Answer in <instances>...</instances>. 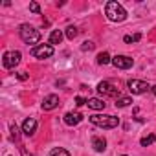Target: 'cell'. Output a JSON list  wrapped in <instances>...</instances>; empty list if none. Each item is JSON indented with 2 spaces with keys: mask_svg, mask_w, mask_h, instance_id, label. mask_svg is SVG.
Here are the masks:
<instances>
[{
  "mask_svg": "<svg viewBox=\"0 0 156 156\" xmlns=\"http://www.w3.org/2000/svg\"><path fill=\"white\" fill-rule=\"evenodd\" d=\"M105 13H107V19L112 20V22H123V20L127 19V11H125V8H123L119 2H114V0L107 4Z\"/></svg>",
  "mask_w": 156,
  "mask_h": 156,
  "instance_id": "obj_1",
  "label": "cell"
},
{
  "mask_svg": "<svg viewBox=\"0 0 156 156\" xmlns=\"http://www.w3.org/2000/svg\"><path fill=\"white\" fill-rule=\"evenodd\" d=\"M90 121L103 129H114L119 125V119L116 116H107V114H94V116H90Z\"/></svg>",
  "mask_w": 156,
  "mask_h": 156,
  "instance_id": "obj_2",
  "label": "cell"
},
{
  "mask_svg": "<svg viewBox=\"0 0 156 156\" xmlns=\"http://www.w3.org/2000/svg\"><path fill=\"white\" fill-rule=\"evenodd\" d=\"M19 31H20V39H22L26 44H37V42L41 41V33H39L33 26H30V24H22Z\"/></svg>",
  "mask_w": 156,
  "mask_h": 156,
  "instance_id": "obj_3",
  "label": "cell"
},
{
  "mask_svg": "<svg viewBox=\"0 0 156 156\" xmlns=\"http://www.w3.org/2000/svg\"><path fill=\"white\" fill-rule=\"evenodd\" d=\"M20 59H22L20 51H17V50H13V51H6L4 57H2V64H4V68L11 70V68H15V66L20 62Z\"/></svg>",
  "mask_w": 156,
  "mask_h": 156,
  "instance_id": "obj_4",
  "label": "cell"
},
{
  "mask_svg": "<svg viewBox=\"0 0 156 156\" xmlns=\"http://www.w3.org/2000/svg\"><path fill=\"white\" fill-rule=\"evenodd\" d=\"M31 55L37 59H48L53 55V48H51V44H39V46L31 48Z\"/></svg>",
  "mask_w": 156,
  "mask_h": 156,
  "instance_id": "obj_5",
  "label": "cell"
},
{
  "mask_svg": "<svg viewBox=\"0 0 156 156\" xmlns=\"http://www.w3.org/2000/svg\"><path fill=\"white\" fill-rule=\"evenodd\" d=\"M98 92L101 94V96H108V98H119V88H116L114 85H110L108 81H101L99 85H98Z\"/></svg>",
  "mask_w": 156,
  "mask_h": 156,
  "instance_id": "obj_6",
  "label": "cell"
},
{
  "mask_svg": "<svg viewBox=\"0 0 156 156\" xmlns=\"http://www.w3.org/2000/svg\"><path fill=\"white\" fill-rule=\"evenodd\" d=\"M152 87L149 85V83H145V81H140V79H130L129 81V90L132 92V94H145L147 90H151Z\"/></svg>",
  "mask_w": 156,
  "mask_h": 156,
  "instance_id": "obj_7",
  "label": "cell"
},
{
  "mask_svg": "<svg viewBox=\"0 0 156 156\" xmlns=\"http://www.w3.org/2000/svg\"><path fill=\"white\" fill-rule=\"evenodd\" d=\"M112 64H114L116 68H119V70H127V68H130V66L134 64V61H132L130 57H127V55H116V57L112 59Z\"/></svg>",
  "mask_w": 156,
  "mask_h": 156,
  "instance_id": "obj_8",
  "label": "cell"
},
{
  "mask_svg": "<svg viewBox=\"0 0 156 156\" xmlns=\"http://www.w3.org/2000/svg\"><path fill=\"white\" fill-rule=\"evenodd\" d=\"M35 130H37V119L35 118H26L24 123H22V132L26 136H33Z\"/></svg>",
  "mask_w": 156,
  "mask_h": 156,
  "instance_id": "obj_9",
  "label": "cell"
},
{
  "mask_svg": "<svg viewBox=\"0 0 156 156\" xmlns=\"http://www.w3.org/2000/svg\"><path fill=\"white\" fill-rule=\"evenodd\" d=\"M83 121V114H79V112H68V114H64V123L66 125H79Z\"/></svg>",
  "mask_w": 156,
  "mask_h": 156,
  "instance_id": "obj_10",
  "label": "cell"
},
{
  "mask_svg": "<svg viewBox=\"0 0 156 156\" xmlns=\"http://www.w3.org/2000/svg\"><path fill=\"white\" fill-rule=\"evenodd\" d=\"M57 105H59V98H57L55 94H50V96H46L44 101H42V110H53Z\"/></svg>",
  "mask_w": 156,
  "mask_h": 156,
  "instance_id": "obj_11",
  "label": "cell"
},
{
  "mask_svg": "<svg viewBox=\"0 0 156 156\" xmlns=\"http://www.w3.org/2000/svg\"><path fill=\"white\" fill-rule=\"evenodd\" d=\"M87 105H88L92 110H105V107H107V103H105L103 99H99V98H90V99H87Z\"/></svg>",
  "mask_w": 156,
  "mask_h": 156,
  "instance_id": "obj_12",
  "label": "cell"
},
{
  "mask_svg": "<svg viewBox=\"0 0 156 156\" xmlns=\"http://www.w3.org/2000/svg\"><path fill=\"white\" fill-rule=\"evenodd\" d=\"M92 147H94V151L103 152V151L107 149V140H105V138H99V136H94V138H92Z\"/></svg>",
  "mask_w": 156,
  "mask_h": 156,
  "instance_id": "obj_13",
  "label": "cell"
},
{
  "mask_svg": "<svg viewBox=\"0 0 156 156\" xmlns=\"http://www.w3.org/2000/svg\"><path fill=\"white\" fill-rule=\"evenodd\" d=\"M62 31L61 30H53L51 31V35H50V44H61L62 42Z\"/></svg>",
  "mask_w": 156,
  "mask_h": 156,
  "instance_id": "obj_14",
  "label": "cell"
},
{
  "mask_svg": "<svg viewBox=\"0 0 156 156\" xmlns=\"http://www.w3.org/2000/svg\"><path fill=\"white\" fill-rule=\"evenodd\" d=\"M98 62L103 66V64H108V62H112V59H110V55H108L107 51H103V53H99V55H98Z\"/></svg>",
  "mask_w": 156,
  "mask_h": 156,
  "instance_id": "obj_15",
  "label": "cell"
},
{
  "mask_svg": "<svg viewBox=\"0 0 156 156\" xmlns=\"http://www.w3.org/2000/svg\"><path fill=\"white\" fill-rule=\"evenodd\" d=\"M130 103H132V99H130V98H118V99H116V107H119V108L129 107Z\"/></svg>",
  "mask_w": 156,
  "mask_h": 156,
  "instance_id": "obj_16",
  "label": "cell"
},
{
  "mask_svg": "<svg viewBox=\"0 0 156 156\" xmlns=\"http://www.w3.org/2000/svg\"><path fill=\"white\" fill-rule=\"evenodd\" d=\"M77 33H79V31H77L75 26H68V28H66V37H68L70 41H73V39L77 37Z\"/></svg>",
  "mask_w": 156,
  "mask_h": 156,
  "instance_id": "obj_17",
  "label": "cell"
},
{
  "mask_svg": "<svg viewBox=\"0 0 156 156\" xmlns=\"http://www.w3.org/2000/svg\"><path fill=\"white\" fill-rule=\"evenodd\" d=\"M50 156H70V152H68L66 149H61V147H57V149H53V151L50 152Z\"/></svg>",
  "mask_w": 156,
  "mask_h": 156,
  "instance_id": "obj_18",
  "label": "cell"
},
{
  "mask_svg": "<svg viewBox=\"0 0 156 156\" xmlns=\"http://www.w3.org/2000/svg\"><path fill=\"white\" fill-rule=\"evenodd\" d=\"M154 140H156V136H152V134H147L145 138H141V141H140V143H141L143 147H149V145H151Z\"/></svg>",
  "mask_w": 156,
  "mask_h": 156,
  "instance_id": "obj_19",
  "label": "cell"
},
{
  "mask_svg": "<svg viewBox=\"0 0 156 156\" xmlns=\"http://www.w3.org/2000/svg\"><path fill=\"white\" fill-rule=\"evenodd\" d=\"M140 39H141V35H140V33H134V35H125V39H123V41L129 44V42H138Z\"/></svg>",
  "mask_w": 156,
  "mask_h": 156,
  "instance_id": "obj_20",
  "label": "cell"
},
{
  "mask_svg": "<svg viewBox=\"0 0 156 156\" xmlns=\"http://www.w3.org/2000/svg\"><path fill=\"white\" fill-rule=\"evenodd\" d=\"M9 129H11V140H15V141H17V140H19V127H17L15 123H11V127H9Z\"/></svg>",
  "mask_w": 156,
  "mask_h": 156,
  "instance_id": "obj_21",
  "label": "cell"
},
{
  "mask_svg": "<svg viewBox=\"0 0 156 156\" xmlns=\"http://www.w3.org/2000/svg\"><path fill=\"white\" fill-rule=\"evenodd\" d=\"M94 42H90V41H87V42H83V46H81V50L83 51H90V50H94Z\"/></svg>",
  "mask_w": 156,
  "mask_h": 156,
  "instance_id": "obj_22",
  "label": "cell"
},
{
  "mask_svg": "<svg viewBox=\"0 0 156 156\" xmlns=\"http://www.w3.org/2000/svg\"><path fill=\"white\" fill-rule=\"evenodd\" d=\"M30 11H33V13H41V6H39L37 2H31V4H30Z\"/></svg>",
  "mask_w": 156,
  "mask_h": 156,
  "instance_id": "obj_23",
  "label": "cell"
},
{
  "mask_svg": "<svg viewBox=\"0 0 156 156\" xmlns=\"http://www.w3.org/2000/svg\"><path fill=\"white\" fill-rule=\"evenodd\" d=\"M75 105H77V107L87 105V99H85V98H81V96H77V98H75Z\"/></svg>",
  "mask_w": 156,
  "mask_h": 156,
  "instance_id": "obj_24",
  "label": "cell"
},
{
  "mask_svg": "<svg viewBox=\"0 0 156 156\" xmlns=\"http://www.w3.org/2000/svg\"><path fill=\"white\" fill-rule=\"evenodd\" d=\"M17 77H19V79H20V81H26V79H28V73H24V72H20V73H17Z\"/></svg>",
  "mask_w": 156,
  "mask_h": 156,
  "instance_id": "obj_25",
  "label": "cell"
},
{
  "mask_svg": "<svg viewBox=\"0 0 156 156\" xmlns=\"http://www.w3.org/2000/svg\"><path fill=\"white\" fill-rule=\"evenodd\" d=\"M20 156H31L28 151H24V149H20Z\"/></svg>",
  "mask_w": 156,
  "mask_h": 156,
  "instance_id": "obj_26",
  "label": "cell"
},
{
  "mask_svg": "<svg viewBox=\"0 0 156 156\" xmlns=\"http://www.w3.org/2000/svg\"><path fill=\"white\" fill-rule=\"evenodd\" d=\"M151 90H152V94H154V96H156V85H154V87H152V88H151Z\"/></svg>",
  "mask_w": 156,
  "mask_h": 156,
  "instance_id": "obj_27",
  "label": "cell"
},
{
  "mask_svg": "<svg viewBox=\"0 0 156 156\" xmlns=\"http://www.w3.org/2000/svg\"><path fill=\"white\" fill-rule=\"evenodd\" d=\"M123 156H125V154H123Z\"/></svg>",
  "mask_w": 156,
  "mask_h": 156,
  "instance_id": "obj_28",
  "label": "cell"
}]
</instances>
